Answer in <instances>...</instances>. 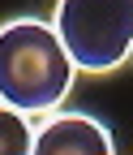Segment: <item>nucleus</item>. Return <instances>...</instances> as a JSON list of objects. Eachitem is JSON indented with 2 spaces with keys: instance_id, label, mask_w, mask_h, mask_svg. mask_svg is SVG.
Wrapping results in <instances>:
<instances>
[{
  "instance_id": "1",
  "label": "nucleus",
  "mask_w": 133,
  "mask_h": 155,
  "mask_svg": "<svg viewBox=\"0 0 133 155\" xmlns=\"http://www.w3.org/2000/svg\"><path fill=\"white\" fill-rule=\"evenodd\" d=\"M73 56L56 22L13 17L0 26V99L22 112H52L73 91Z\"/></svg>"
},
{
  "instance_id": "2",
  "label": "nucleus",
  "mask_w": 133,
  "mask_h": 155,
  "mask_svg": "<svg viewBox=\"0 0 133 155\" xmlns=\"http://www.w3.org/2000/svg\"><path fill=\"white\" fill-rule=\"evenodd\" d=\"M52 22L86 73H112L133 52V0H56Z\"/></svg>"
},
{
  "instance_id": "3",
  "label": "nucleus",
  "mask_w": 133,
  "mask_h": 155,
  "mask_svg": "<svg viewBox=\"0 0 133 155\" xmlns=\"http://www.w3.org/2000/svg\"><path fill=\"white\" fill-rule=\"evenodd\" d=\"M34 151L39 155H112L116 138L103 121L86 112H47L34 129Z\"/></svg>"
},
{
  "instance_id": "4",
  "label": "nucleus",
  "mask_w": 133,
  "mask_h": 155,
  "mask_svg": "<svg viewBox=\"0 0 133 155\" xmlns=\"http://www.w3.org/2000/svg\"><path fill=\"white\" fill-rule=\"evenodd\" d=\"M26 116L30 112L0 99V155H30L34 151V129Z\"/></svg>"
},
{
  "instance_id": "5",
  "label": "nucleus",
  "mask_w": 133,
  "mask_h": 155,
  "mask_svg": "<svg viewBox=\"0 0 133 155\" xmlns=\"http://www.w3.org/2000/svg\"><path fill=\"white\" fill-rule=\"evenodd\" d=\"M129 61H133V52H129Z\"/></svg>"
}]
</instances>
